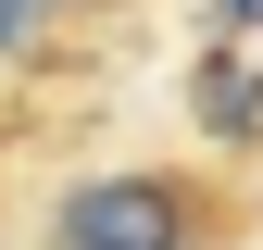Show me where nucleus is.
<instances>
[{
  "mask_svg": "<svg viewBox=\"0 0 263 250\" xmlns=\"http://www.w3.org/2000/svg\"><path fill=\"white\" fill-rule=\"evenodd\" d=\"M213 13H226V38H238V25H263V0H213Z\"/></svg>",
  "mask_w": 263,
  "mask_h": 250,
  "instance_id": "obj_3",
  "label": "nucleus"
},
{
  "mask_svg": "<svg viewBox=\"0 0 263 250\" xmlns=\"http://www.w3.org/2000/svg\"><path fill=\"white\" fill-rule=\"evenodd\" d=\"M188 100H201V125H213V138H263V75H251V62H226V50H213Z\"/></svg>",
  "mask_w": 263,
  "mask_h": 250,
  "instance_id": "obj_2",
  "label": "nucleus"
},
{
  "mask_svg": "<svg viewBox=\"0 0 263 250\" xmlns=\"http://www.w3.org/2000/svg\"><path fill=\"white\" fill-rule=\"evenodd\" d=\"M201 238V200L176 175H88L63 200V250H188Z\"/></svg>",
  "mask_w": 263,
  "mask_h": 250,
  "instance_id": "obj_1",
  "label": "nucleus"
}]
</instances>
